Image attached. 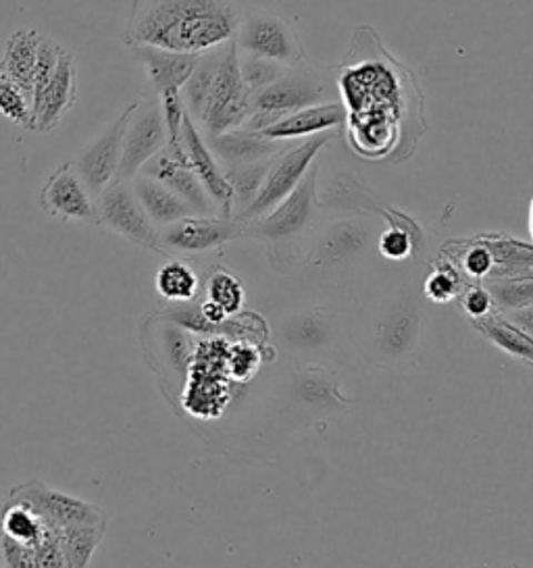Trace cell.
<instances>
[{
  "mask_svg": "<svg viewBox=\"0 0 533 568\" xmlns=\"http://www.w3.org/2000/svg\"><path fill=\"white\" fill-rule=\"evenodd\" d=\"M211 151L221 163V168H242V165H252V163H263L271 161L278 154H282L288 149V142L271 140L261 132H252L247 128L233 130L228 134L207 138Z\"/></svg>",
  "mask_w": 533,
  "mask_h": 568,
  "instance_id": "obj_17",
  "label": "cell"
},
{
  "mask_svg": "<svg viewBox=\"0 0 533 568\" xmlns=\"http://www.w3.org/2000/svg\"><path fill=\"white\" fill-rule=\"evenodd\" d=\"M180 94L185 113L204 138L244 128L252 113V90L242 78L235 42L204 52Z\"/></svg>",
  "mask_w": 533,
  "mask_h": 568,
  "instance_id": "obj_2",
  "label": "cell"
},
{
  "mask_svg": "<svg viewBox=\"0 0 533 568\" xmlns=\"http://www.w3.org/2000/svg\"><path fill=\"white\" fill-rule=\"evenodd\" d=\"M0 568H4V567H2V562H0Z\"/></svg>",
  "mask_w": 533,
  "mask_h": 568,
  "instance_id": "obj_35",
  "label": "cell"
},
{
  "mask_svg": "<svg viewBox=\"0 0 533 568\" xmlns=\"http://www.w3.org/2000/svg\"><path fill=\"white\" fill-rule=\"evenodd\" d=\"M485 287L490 290L494 304L499 306L500 315L533 306V275L485 282Z\"/></svg>",
  "mask_w": 533,
  "mask_h": 568,
  "instance_id": "obj_25",
  "label": "cell"
},
{
  "mask_svg": "<svg viewBox=\"0 0 533 568\" xmlns=\"http://www.w3.org/2000/svg\"><path fill=\"white\" fill-rule=\"evenodd\" d=\"M0 115L19 128L33 132V104L30 94L0 69Z\"/></svg>",
  "mask_w": 533,
  "mask_h": 568,
  "instance_id": "obj_26",
  "label": "cell"
},
{
  "mask_svg": "<svg viewBox=\"0 0 533 568\" xmlns=\"http://www.w3.org/2000/svg\"><path fill=\"white\" fill-rule=\"evenodd\" d=\"M338 132L313 135L306 140H299L296 146H288L282 154H278L266 169L265 180L257 194L249 211L244 213V221L265 217L278 204H282L304 180V175L315 165V156L323 151Z\"/></svg>",
  "mask_w": 533,
  "mask_h": 568,
  "instance_id": "obj_5",
  "label": "cell"
},
{
  "mask_svg": "<svg viewBox=\"0 0 533 568\" xmlns=\"http://www.w3.org/2000/svg\"><path fill=\"white\" fill-rule=\"evenodd\" d=\"M133 57L147 71L150 88L157 99L167 92H182L202 59V54L194 52L165 51L157 47H135Z\"/></svg>",
  "mask_w": 533,
  "mask_h": 568,
  "instance_id": "obj_15",
  "label": "cell"
},
{
  "mask_svg": "<svg viewBox=\"0 0 533 568\" xmlns=\"http://www.w3.org/2000/svg\"><path fill=\"white\" fill-rule=\"evenodd\" d=\"M107 527L99 525H76L59 529L61 546L66 551L67 562L71 568H88L94 551L102 544Z\"/></svg>",
  "mask_w": 533,
  "mask_h": 568,
  "instance_id": "obj_24",
  "label": "cell"
},
{
  "mask_svg": "<svg viewBox=\"0 0 533 568\" xmlns=\"http://www.w3.org/2000/svg\"><path fill=\"white\" fill-rule=\"evenodd\" d=\"M316 213V165H313L282 204H278L265 217L247 221V237H259L273 244L292 240L315 225Z\"/></svg>",
  "mask_w": 533,
  "mask_h": 568,
  "instance_id": "obj_7",
  "label": "cell"
},
{
  "mask_svg": "<svg viewBox=\"0 0 533 568\" xmlns=\"http://www.w3.org/2000/svg\"><path fill=\"white\" fill-rule=\"evenodd\" d=\"M133 192L138 196V201L142 204V209L147 211L150 221L163 230L167 225L182 221L185 217H200L197 211L188 204V202L180 199L171 187H167L163 182L138 173L132 180Z\"/></svg>",
  "mask_w": 533,
  "mask_h": 568,
  "instance_id": "obj_20",
  "label": "cell"
},
{
  "mask_svg": "<svg viewBox=\"0 0 533 568\" xmlns=\"http://www.w3.org/2000/svg\"><path fill=\"white\" fill-rule=\"evenodd\" d=\"M78 102V71L71 52H63L47 84L33 92V132H52Z\"/></svg>",
  "mask_w": 533,
  "mask_h": 568,
  "instance_id": "obj_13",
  "label": "cell"
},
{
  "mask_svg": "<svg viewBox=\"0 0 533 568\" xmlns=\"http://www.w3.org/2000/svg\"><path fill=\"white\" fill-rule=\"evenodd\" d=\"M44 34L38 30H17L4 44V54L0 59V69L21 85L32 99L33 80L40 59V44Z\"/></svg>",
  "mask_w": 533,
  "mask_h": 568,
  "instance_id": "obj_21",
  "label": "cell"
},
{
  "mask_svg": "<svg viewBox=\"0 0 533 568\" xmlns=\"http://www.w3.org/2000/svg\"><path fill=\"white\" fill-rule=\"evenodd\" d=\"M99 227L123 235L135 246L159 251V227L138 201L130 180H115L97 199Z\"/></svg>",
  "mask_w": 533,
  "mask_h": 568,
  "instance_id": "obj_6",
  "label": "cell"
},
{
  "mask_svg": "<svg viewBox=\"0 0 533 568\" xmlns=\"http://www.w3.org/2000/svg\"><path fill=\"white\" fill-rule=\"evenodd\" d=\"M342 125H346L344 104L325 102V104H315V106L302 109L299 113H292L290 118L282 119L263 130L261 134L280 142H294V140H306L325 132H335Z\"/></svg>",
  "mask_w": 533,
  "mask_h": 568,
  "instance_id": "obj_18",
  "label": "cell"
},
{
  "mask_svg": "<svg viewBox=\"0 0 533 568\" xmlns=\"http://www.w3.org/2000/svg\"><path fill=\"white\" fill-rule=\"evenodd\" d=\"M247 237V221L238 217H185L159 230V252L200 254Z\"/></svg>",
  "mask_w": 533,
  "mask_h": 568,
  "instance_id": "obj_10",
  "label": "cell"
},
{
  "mask_svg": "<svg viewBox=\"0 0 533 568\" xmlns=\"http://www.w3.org/2000/svg\"><path fill=\"white\" fill-rule=\"evenodd\" d=\"M135 106L138 101L128 104V109L113 121V125H109L99 138L86 144L82 151L78 152V156L71 161L76 173L80 175L83 185L94 199H99L100 192L117 180L121 159H123V140H125V132Z\"/></svg>",
  "mask_w": 533,
  "mask_h": 568,
  "instance_id": "obj_8",
  "label": "cell"
},
{
  "mask_svg": "<svg viewBox=\"0 0 533 568\" xmlns=\"http://www.w3.org/2000/svg\"><path fill=\"white\" fill-rule=\"evenodd\" d=\"M530 234H532L533 240V199L532 204H530Z\"/></svg>",
  "mask_w": 533,
  "mask_h": 568,
  "instance_id": "obj_34",
  "label": "cell"
},
{
  "mask_svg": "<svg viewBox=\"0 0 533 568\" xmlns=\"http://www.w3.org/2000/svg\"><path fill=\"white\" fill-rule=\"evenodd\" d=\"M244 16L242 0H132L123 42L204 54L232 42Z\"/></svg>",
  "mask_w": 533,
  "mask_h": 568,
  "instance_id": "obj_1",
  "label": "cell"
},
{
  "mask_svg": "<svg viewBox=\"0 0 533 568\" xmlns=\"http://www.w3.org/2000/svg\"><path fill=\"white\" fill-rule=\"evenodd\" d=\"M140 173L150 175V178L163 182L167 187H171L180 199H183L197 211V215L200 217H221L219 206L211 199V194L207 192L204 184L200 182L194 169L173 161L165 151L159 152L154 159H150Z\"/></svg>",
  "mask_w": 533,
  "mask_h": 568,
  "instance_id": "obj_16",
  "label": "cell"
},
{
  "mask_svg": "<svg viewBox=\"0 0 533 568\" xmlns=\"http://www.w3.org/2000/svg\"><path fill=\"white\" fill-rule=\"evenodd\" d=\"M421 335V318L413 304L400 302L385 315L378 332V346L385 358L402 363L416 352Z\"/></svg>",
  "mask_w": 533,
  "mask_h": 568,
  "instance_id": "obj_19",
  "label": "cell"
},
{
  "mask_svg": "<svg viewBox=\"0 0 533 568\" xmlns=\"http://www.w3.org/2000/svg\"><path fill=\"white\" fill-rule=\"evenodd\" d=\"M233 42L240 54L283 69L299 68L306 61V52L294 26L269 9L247 11Z\"/></svg>",
  "mask_w": 533,
  "mask_h": 568,
  "instance_id": "obj_4",
  "label": "cell"
},
{
  "mask_svg": "<svg viewBox=\"0 0 533 568\" xmlns=\"http://www.w3.org/2000/svg\"><path fill=\"white\" fill-rule=\"evenodd\" d=\"M456 267L461 268V273L473 280V282H487L494 275L496 261L494 254L490 251V246L485 244V240L477 237L471 240L466 246L461 248L456 258H450Z\"/></svg>",
  "mask_w": 533,
  "mask_h": 568,
  "instance_id": "obj_29",
  "label": "cell"
},
{
  "mask_svg": "<svg viewBox=\"0 0 533 568\" xmlns=\"http://www.w3.org/2000/svg\"><path fill=\"white\" fill-rule=\"evenodd\" d=\"M473 327L480 329L500 351L533 365V337L519 329L513 321L504 315H490L482 321H473Z\"/></svg>",
  "mask_w": 533,
  "mask_h": 568,
  "instance_id": "obj_22",
  "label": "cell"
},
{
  "mask_svg": "<svg viewBox=\"0 0 533 568\" xmlns=\"http://www.w3.org/2000/svg\"><path fill=\"white\" fill-rule=\"evenodd\" d=\"M423 292L435 304L456 301L465 292V275L452 261H440L425 280Z\"/></svg>",
  "mask_w": 533,
  "mask_h": 568,
  "instance_id": "obj_28",
  "label": "cell"
},
{
  "mask_svg": "<svg viewBox=\"0 0 533 568\" xmlns=\"http://www.w3.org/2000/svg\"><path fill=\"white\" fill-rule=\"evenodd\" d=\"M335 90L338 82L330 75V69L315 68L304 61L299 68L288 69L275 82L252 94V113L244 128L252 132H263L302 109L335 102Z\"/></svg>",
  "mask_w": 533,
  "mask_h": 568,
  "instance_id": "obj_3",
  "label": "cell"
},
{
  "mask_svg": "<svg viewBox=\"0 0 533 568\" xmlns=\"http://www.w3.org/2000/svg\"><path fill=\"white\" fill-rule=\"evenodd\" d=\"M165 146L167 125L161 101L157 97L138 101L123 140V159L117 180L132 182L150 159L165 151Z\"/></svg>",
  "mask_w": 533,
  "mask_h": 568,
  "instance_id": "obj_9",
  "label": "cell"
},
{
  "mask_svg": "<svg viewBox=\"0 0 533 568\" xmlns=\"http://www.w3.org/2000/svg\"><path fill=\"white\" fill-rule=\"evenodd\" d=\"M11 494L23 500L32 501L33 506L49 518L50 525L57 529L76 527V525H99L107 527V515L97 504L76 498L61 489L49 487L42 481H30L19 485Z\"/></svg>",
  "mask_w": 533,
  "mask_h": 568,
  "instance_id": "obj_12",
  "label": "cell"
},
{
  "mask_svg": "<svg viewBox=\"0 0 533 568\" xmlns=\"http://www.w3.org/2000/svg\"><path fill=\"white\" fill-rule=\"evenodd\" d=\"M40 204L50 217L82 221L99 227L97 199L88 192L71 163H63L50 173L47 184L40 192Z\"/></svg>",
  "mask_w": 533,
  "mask_h": 568,
  "instance_id": "obj_11",
  "label": "cell"
},
{
  "mask_svg": "<svg viewBox=\"0 0 533 568\" xmlns=\"http://www.w3.org/2000/svg\"><path fill=\"white\" fill-rule=\"evenodd\" d=\"M494 308H496V304L485 285H469L463 292V311L471 321H482V318L494 315Z\"/></svg>",
  "mask_w": 533,
  "mask_h": 568,
  "instance_id": "obj_33",
  "label": "cell"
},
{
  "mask_svg": "<svg viewBox=\"0 0 533 568\" xmlns=\"http://www.w3.org/2000/svg\"><path fill=\"white\" fill-rule=\"evenodd\" d=\"M207 302L217 306L225 317H232L244 304V287L230 271L215 268L207 280Z\"/></svg>",
  "mask_w": 533,
  "mask_h": 568,
  "instance_id": "obj_27",
  "label": "cell"
},
{
  "mask_svg": "<svg viewBox=\"0 0 533 568\" xmlns=\"http://www.w3.org/2000/svg\"><path fill=\"white\" fill-rule=\"evenodd\" d=\"M33 550H36L38 568H71L67 562L66 551L61 546V537H59L57 527L49 529L44 537L33 546Z\"/></svg>",
  "mask_w": 533,
  "mask_h": 568,
  "instance_id": "obj_31",
  "label": "cell"
},
{
  "mask_svg": "<svg viewBox=\"0 0 533 568\" xmlns=\"http://www.w3.org/2000/svg\"><path fill=\"white\" fill-rule=\"evenodd\" d=\"M200 280L185 261H169L157 273V292L169 302H190L197 298Z\"/></svg>",
  "mask_w": 533,
  "mask_h": 568,
  "instance_id": "obj_23",
  "label": "cell"
},
{
  "mask_svg": "<svg viewBox=\"0 0 533 568\" xmlns=\"http://www.w3.org/2000/svg\"><path fill=\"white\" fill-rule=\"evenodd\" d=\"M0 562L4 568H38L33 546H26L0 534Z\"/></svg>",
  "mask_w": 533,
  "mask_h": 568,
  "instance_id": "obj_32",
  "label": "cell"
},
{
  "mask_svg": "<svg viewBox=\"0 0 533 568\" xmlns=\"http://www.w3.org/2000/svg\"><path fill=\"white\" fill-rule=\"evenodd\" d=\"M183 144L190 156V168L199 175L200 182L211 194V199L219 206L221 217H233V187L228 182V175L217 161L207 138L202 135L197 123L185 113L182 128Z\"/></svg>",
  "mask_w": 533,
  "mask_h": 568,
  "instance_id": "obj_14",
  "label": "cell"
},
{
  "mask_svg": "<svg viewBox=\"0 0 533 568\" xmlns=\"http://www.w3.org/2000/svg\"><path fill=\"white\" fill-rule=\"evenodd\" d=\"M415 227L406 230L402 223H392L382 235H380V252L388 261H406L415 252Z\"/></svg>",
  "mask_w": 533,
  "mask_h": 568,
  "instance_id": "obj_30",
  "label": "cell"
}]
</instances>
